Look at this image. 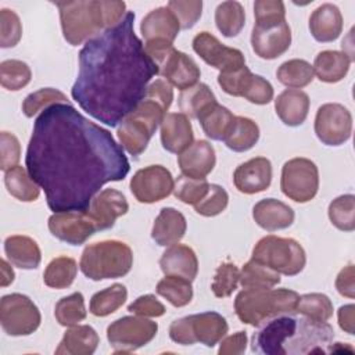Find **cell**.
Returning a JSON list of instances; mask_svg holds the SVG:
<instances>
[{
	"instance_id": "cell-1",
	"label": "cell",
	"mask_w": 355,
	"mask_h": 355,
	"mask_svg": "<svg viewBox=\"0 0 355 355\" xmlns=\"http://www.w3.org/2000/svg\"><path fill=\"white\" fill-rule=\"evenodd\" d=\"M25 164L54 212L86 211L105 183L123 180L130 169L107 129L62 103L35 119Z\"/></svg>"
},
{
	"instance_id": "cell-2",
	"label": "cell",
	"mask_w": 355,
	"mask_h": 355,
	"mask_svg": "<svg viewBox=\"0 0 355 355\" xmlns=\"http://www.w3.org/2000/svg\"><path fill=\"white\" fill-rule=\"evenodd\" d=\"M128 11L115 26L103 31L82 47L72 98L94 119L114 128L144 98L158 68L133 29Z\"/></svg>"
},
{
	"instance_id": "cell-3",
	"label": "cell",
	"mask_w": 355,
	"mask_h": 355,
	"mask_svg": "<svg viewBox=\"0 0 355 355\" xmlns=\"http://www.w3.org/2000/svg\"><path fill=\"white\" fill-rule=\"evenodd\" d=\"M255 25L251 32L254 53L263 60H275L291 44V29L286 21V8L280 0H257L254 3Z\"/></svg>"
},
{
	"instance_id": "cell-4",
	"label": "cell",
	"mask_w": 355,
	"mask_h": 355,
	"mask_svg": "<svg viewBox=\"0 0 355 355\" xmlns=\"http://www.w3.org/2000/svg\"><path fill=\"white\" fill-rule=\"evenodd\" d=\"M298 298L288 288H244L234 298V311L241 323L258 327L275 316L295 312Z\"/></svg>"
},
{
	"instance_id": "cell-5",
	"label": "cell",
	"mask_w": 355,
	"mask_h": 355,
	"mask_svg": "<svg viewBox=\"0 0 355 355\" xmlns=\"http://www.w3.org/2000/svg\"><path fill=\"white\" fill-rule=\"evenodd\" d=\"M64 39L71 46L89 42L110 28L105 0L55 1Z\"/></svg>"
},
{
	"instance_id": "cell-6",
	"label": "cell",
	"mask_w": 355,
	"mask_h": 355,
	"mask_svg": "<svg viewBox=\"0 0 355 355\" xmlns=\"http://www.w3.org/2000/svg\"><path fill=\"white\" fill-rule=\"evenodd\" d=\"M133 252L130 247L119 240H103L89 244L80 257L82 273L94 282L118 279L130 272Z\"/></svg>"
},
{
	"instance_id": "cell-7",
	"label": "cell",
	"mask_w": 355,
	"mask_h": 355,
	"mask_svg": "<svg viewBox=\"0 0 355 355\" xmlns=\"http://www.w3.org/2000/svg\"><path fill=\"white\" fill-rule=\"evenodd\" d=\"M165 110L150 98H143L139 105L121 122L116 136L121 146L133 157H139L161 125Z\"/></svg>"
},
{
	"instance_id": "cell-8",
	"label": "cell",
	"mask_w": 355,
	"mask_h": 355,
	"mask_svg": "<svg viewBox=\"0 0 355 355\" xmlns=\"http://www.w3.org/2000/svg\"><path fill=\"white\" fill-rule=\"evenodd\" d=\"M144 49L150 58L158 68V73L165 80L178 87L186 90L197 83L201 71L196 61L187 54L176 50L172 43L165 40H151L144 43Z\"/></svg>"
},
{
	"instance_id": "cell-9",
	"label": "cell",
	"mask_w": 355,
	"mask_h": 355,
	"mask_svg": "<svg viewBox=\"0 0 355 355\" xmlns=\"http://www.w3.org/2000/svg\"><path fill=\"white\" fill-rule=\"evenodd\" d=\"M252 259L286 276L298 275L306 263L305 251L297 240L273 234L262 237L255 244Z\"/></svg>"
},
{
	"instance_id": "cell-10",
	"label": "cell",
	"mask_w": 355,
	"mask_h": 355,
	"mask_svg": "<svg viewBox=\"0 0 355 355\" xmlns=\"http://www.w3.org/2000/svg\"><path fill=\"white\" fill-rule=\"evenodd\" d=\"M42 322L40 311L33 301L19 293L1 297L0 324L6 334L12 337L32 334Z\"/></svg>"
},
{
	"instance_id": "cell-11",
	"label": "cell",
	"mask_w": 355,
	"mask_h": 355,
	"mask_svg": "<svg viewBox=\"0 0 355 355\" xmlns=\"http://www.w3.org/2000/svg\"><path fill=\"white\" fill-rule=\"evenodd\" d=\"M280 189L295 202L311 201L319 189V171L315 162L301 157L288 159L282 168Z\"/></svg>"
},
{
	"instance_id": "cell-12",
	"label": "cell",
	"mask_w": 355,
	"mask_h": 355,
	"mask_svg": "<svg viewBox=\"0 0 355 355\" xmlns=\"http://www.w3.org/2000/svg\"><path fill=\"white\" fill-rule=\"evenodd\" d=\"M157 331V322L137 315L123 316L107 327V338L115 352H132L148 344Z\"/></svg>"
},
{
	"instance_id": "cell-13",
	"label": "cell",
	"mask_w": 355,
	"mask_h": 355,
	"mask_svg": "<svg viewBox=\"0 0 355 355\" xmlns=\"http://www.w3.org/2000/svg\"><path fill=\"white\" fill-rule=\"evenodd\" d=\"M313 128L323 144L341 146L351 137L352 115L343 104L327 103L319 107Z\"/></svg>"
},
{
	"instance_id": "cell-14",
	"label": "cell",
	"mask_w": 355,
	"mask_h": 355,
	"mask_svg": "<svg viewBox=\"0 0 355 355\" xmlns=\"http://www.w3.org/2000/svg\"><path fill=\"white\" fill-rule=\"evenodd\" d=\"M298 318L290 313L275 316L262 324L254 333L251 340V349L257 354L265 355H286V344L297 329Z\"/></svg>"
},
{
	"instance_id": "cell-15",
	"label": "cell",
	"mask_w": 355,
	"mask_h": 355,
	"mask_svg": "<svg viewBox=\"0 0 355 355\" xmlns=\"http://www.w3.org/2000/svg\"><path fill=\"white\" fill-rule=\"evenodd\" d=\"M172 173L162 165L139 169L130 179V191L139 202L153 204L166 198L173 191Z\"/></svg>"
},
{
	"instance_id": "cell-16",
	"label": "cell",
	"mask_w": 355,
	"mask_h": 355,
	"mask_svg": "<svg viewBox=\"0 0 355 355\" xmlns=\"http://www.w3.org/2000/svg\"><path fill=\"white\" fill-rule=\"evenodd\" d=\"M334 338V330L327 322L300 318L297 329L286 344V354L326 352Z\"/></svg>"
},
{
	"instance_id": "cell-17",
	"label": "cell",
	"mask_w": 355,
	"mask_h": 355,
	"mask_svg": "<svg viewBox=\"0 0 355 355\" xmlns=\"http://www.w3.org/2000/svg\"><path fill=\"white\" fill-rule=\"evenodd\" d=\"M193 50L204 62L220 72L233 71L245 65L244 54L239 49L225 46L212 33L205 31L194 36Z\"/></svg>"
},
{
	"instance_id": "cell-18",
	"label": "cell",
	"mask_w": 355,
	"mask_h": 355,
	"mask_svg": "<svg viewBox=\"0 0 355 355\" xmlns=\"http://www.w3.org/2000/svg\"><path fill=\"white\" fill-rule=\"evenodd\" d=\"M49 230L67 244L80 245L97 232V226L87 211H67L54 212L49 218Z\"/></svg>"
},
{
	"instance_id": "cell-19",
	"label": "cell",
	"mask_w": 355,
	"mask_h": 355,
	"mask_svg": "<svg viewBox=\"0 0 355 355\" xmlns=\"http://www.w3.org/2000/svg\"><path fill=\"white\" fill-rule=\"evenodd\" d=\"M129 204L125 196L115 189H104L97 193L86 209L97 226V230H107L114 226L115 220L125 215Z\"/></svg>"
},
{
	"instance_id": "cell-20",
	"label": "cell",
	"mask_w": 355,
	"mask_h": 355,
	"mask_svg": "<svg viewBox=\"0 0 355 355\" xmlns=\"http://www.w3.org/2000/svg\"><path fill=\"white\" fill-rule=\"evenodd\" d=\"M236 189L244 194L268 190L272 182V164L265 157H255L239 165L233 173Z\"/></svg>"
},
{
	"instance_id": "cell-21",
	"label": "cell",
	"mask_w": 355,
	"mask_h": 355,
	"mask_svg": "<svg viewBox=\"0 0 355 355\" xmlns=\"http://www.w3.org/2000/svg\"><path fill=\"white\" fill-rule=\"evenodd\" d=\"M216 164L215 150L207 140H196L178 157L182 175L202 179L212 172Z\"/></svg>"
},
{
	"instance_id": "cell-22",
	"label": "cell",
	"mask_w": 355,
	"mask_h": 355,
	"mask_svg": "<svg viewBox=\"0 0 355 355\" xmlns=\"http://www.w3.org/2000/svg\"><path fill=\"white\" fill-rule=\"evenodd\" d=\"M193 128L187 115L182 112L165 114L161 122L162 147L173 154H180L193 143Z\"/></svg>"
},
{
	"instance_id": "cell-23",
	"label": "cell",
	"mask_w": 355,
	"mask_h": 355,
	"mask_svg": "<svg viewBox=\"0 0 355 355\" xmlns=\"http://www.w3.org/2000/svg\"><path fill=\"white\" fill-rule=\"evenodd\" d=\"M159 268L165 276H179L193 282L198 273V259L189 245L172 244L162 254Z\"/></svg>"
},
{
	"instance_id": "cell-24",
	"label": "cell",
	"mask_w": 355,
	"mask_h": 355,
	"mask_svg": "<svg viewBox=\"0 0 355 355\" xmlns=\"http://www.w3.org/2000/svg\"><path fill=\"white\" fill-rule=\"evenodd\" d=\"M179 31V21L168 7H158L150 11L140 24V32L146 42L165 40L173 43Z\"/></svg>"
},
{
	"instance_id": "cell-25",
	"label": "cell",
	"mask_w": 355,
	"mask_h": 355,
	"mask_svg": "<svg viewBox=\"0 0 355 355\" xmlns=\"http://www.w3.org/2000/svg\"><path fill=\"white\" fill-rule=\"evenodd\" d=\"M294 211L276 198H263L252 208V218L257 225L268 232L286 229L294 222Z\"/></svg>"
},
{
	"instance_id": "cell-26",
	"label": "cell",
	"mask_w": 355,
	"mask_h": 355,
	"mask_svg": "<svg viewBox=\"0 0 355 355\" xmlns=\"http://www.w3.org/2000/svg\"><path fill=\"white\" fill-rule=\"evenodd\" d=\"M309 31L318 42L329 43L336 40L343 31L340 8L331 3H324L315 8L309 17Z\"/></svg>"
},
{
	"instance_id": "cell-27",
	"label": "cell",
	"mask_w": 355,
	"mask_h": 355,
	"mask_svg": "<svg viewBox=\"0 0 355 355\" xmlns=\"http://www.w3.org/2000/svg\"><path fill=\"white\" fill-rule=\"evenodd\" d=\"M187 229L186 218L182 212L172 207H165L159 211L151 229V239L161 247L179 243Z\"/></svg>"
},
{
	"instance_id": "cell-28",
	"label": "cell",
	"mask_w": 355,
	"mask_h": 355,
	"mask_svg": "<svg viewBox=\"0 0 355 355\" xmlns=\"http://www.w3.org/2000/svg\"><path fill=\"white\" fill-rule=\"evenodd\" d=\"M275 110L280 121L287 126H300L309 111V97L298 89H286L275 100Z\"/></svg>"
},
{
	"instance_id": "cell-29",
	"label": "cell",
	"mask_w": 355,
	"mask_h": 355,
	"mask_svg": "<svg viewBox=\"0 0 355 355\" xmlns=\"http://www.w3.org/2000/svg\"><path fill=\"white\" fill-rule=\"evenodd\" d=\"M100 343L97 331L89 324H75L68 329L58 347L57 355H90Z\"/></svg>"
},
{
	"instance_id": "cell-30",
	"label": "cell",
	"mask_w": 355,
	"mask_h": 355,
	"mask_svg": "<svg viewBox=\"0 0 355 355\" xmlns=\"http://www.w3.org/2000/svg\"><path fill=\"white\" fill-rule=\"evenodd\" d=\"M4 252L11 265L21 269H36L42 261L37 243L28 236H8L4 240Z\"/></svg>"
},
{
	"instance_id": "cell-31",
	"label": "cell",
	"mask_w": 355,
	"mask_h": 355,
	"mask_svg": "<svg viewBox=\"0 0 355 355\" xmlns=\"http://www.w3.org/2000/svg\"><path fill=\"white\" fill-rule=\"evenodd\" d=\"M191 331L196 343H201L205 347H214L227 333V322L218 312H202L190 315Z\"/></svg>"
},
{
	"instance_id": "cell-32",
	"label": "cell",
	"mask_w": 355,
	"mask_h": 355,
	"mask_svg": "<svg viewBox=\"0 0 355 355\" xmlns=\"http://www.w3.org/2000/svg\"><path fill=\"white\" fill-rule=\"evenodd\" d=\"M351 62L349 57L343 51L324 50L315 57L312 68L320 82L336 83L345 78Z\"/></svg>"
},
{
	"instance_id": "cell-33",
	"label": "cell",
	"mask_w": 355,
	"mask_h": 355,
	"mask_svg": "<svg viewBox=\"0 0 355 355\" xmlns=\"http://www.w3.org/2000/svg\"><path fill=\"white\" fill-rule=\"evenodd\" d=\"M259 139L258 125L247 116H234L223 141L227 148L236 153H244L252 148Z\"/></svg>"
},
{
	"instance_id": "cell-34",
	"label": "cell",
	"mask_w": 355,
	"mask_h": 355,
	"mask_svg": "<svg viewBox=\"0 0 355 355\" xmlns=\"http://www.w3.org/2000/svg\"><path fill=\"white\" fill-rule=\"evenodd\" d=\"M4 184L12 197L24 202L37 200L40 194V186L32 179L29 172L19 165H15L4 172Z\"/></svg>"
},
{
	"instance_id": "cell-35",
	"label": "cell",
	"mask_w": 355,
	"mask_h": 355,
	"mask_svg": "<svg viewBox=\"0 0 355 355\" xmlns=\"http://www.w3.org/2000/svg\"><path fill=\"white\" fill-rule=\"evenodd\" d=\"M215 103L216 97L205 83H196L194 86L182 90L179 96V108L182 114L191 118H198Z\"/></svg>"
},
{
	"instance_id": "cell-36",
	"label": "cell",
	"mask_w": 355,
	"mask_h": 355,
	"mask_svg": "<svg viewBox=\"0 0 355 355\" xmlns=\"http://www.w3.org/2000/svg\"><path fill=\"white\" fill-rule=\"evenodd\" d=\"M218 31L226 37L237 36L245 24V12L239 1H223L215 10Z\"/></svg>"
},
{
	"instance_id": "cell-37",
	"label": "cell",
	"mask_w": 355,
	"mask_h": 355,
	"mask_svg": "<svg viewBox=\"0 0 355 355\" xmlns=\"http://www.w3.org/2000/svg\"><path fill=\"white\" fill-rule=\"evenodd\" d=\"M198 122L204 133L212 140H223L227 133L234 115L226 107L215 103L208 110H205L198 118Z\"/></svg>"
},
{
	"instance_id": "cell-38",
	"label": "cell",
	"mask_w": 355,
	"mask_h": 355,
	"mask_svg": "<svg viewBox=\"0 0 355 355\" xmlns=\"http://www.w3.org/2000/svg\"><path fill=\"white\" fill-rule=\"evenodd\" d=\"M128 298V290L123 284L115 283L101 291H97L90 300V313L98 318L108 316L119 309Z\"/></svg>"
},
{
	"instance_id": "cell-39",
	"label": "cell",
	"mask_w": 355,
	"mask_h": 355,
	"mask_svg": "<svg viewBox=\"0 0 355 355\" xmlns=\"http://www.w3.org/2000/svg\"><path fill=\"white\" fill-rule=\"evenodd\" d=\"M239 283L244 288H272L280 283V273L251 258L240 270Z\"/></svg>"
},
{
	"instance_id": "cell-40",
	"label": "cell",
	"mask_w": 355,
	"mask_h": 355,
	"mask_svg": "<svg viewBox=\"0 0 355 355\" xmlns=\"http://www.w3.org/2000/svg\"><path fill=\"white\" fill-rule=\"evenodd\" d=\"M78 272L76 261L71 257H57L47 265L43 273V282L51 288H67L69 287Z\"/></svg>"
},
{
	"instance_id": "cell-41",
	"label": "cell",
	"mask_w": 355,
	"mask_h": 355,
	"mask_svg": "<svg viewBox=\"0 0 355 355\" xmlns=\"http://www.w3.org/2000/svg\"><path fill=\"white\" fill-rule=\"evenodd\" d=\"M313 76L315 73L312 65L300 58H293L283 62L276 71V78L282 85L295 89L309 85L313 80Z\"/></svg>"
},
{
	"instance_id": "cell-42",
	"label": "cell",
	"mask_w": 355,
	"mask_h": 355,
	"mask_svg": "<svg viewBox=\"0 0 355 355\" xmlns=\"http://www.w3.org/2000/svg\"><path fill=\"white\" fill-rule=\"evenodd\" d=\"M155 290L176 308L186 306L193 298L191 282L179 276H165L158 282Z\"/></svg>"
},
{
	"instance_id": "cell-43",
	"label": "cell",
	"mask_w": 355,
	"mask_h": 355,
	"mask_svg": "<svg viewBox=\"0 0 355 355\" xmlns=\"http://www.w3.org/2000/svg\"><path fill=\"white\" fill-rule=\"evenodd\" d=\"M54 316L57 322L65 327H71L82 322L86 318V306L82 293L76 291L61 298L55 304Z\"/></svg>"
},
{
	"instance_id": "cell-44",
	"label": "cell",
	"mask_w": 355,
	"mask_h": 355,
	"mask_svg": "<svg viewBox=\"0 0 355 355\" xmlns=\"http://www.w3.org/2000/svg\"><path fill=\"white\" fill-rule=\"evenodd\" d=\"M295 312L313 320L327 322L333 316V304L326 294H304L298 298Z\"/></svg>"
},
{
	"instance_id": "cell-45",
	"label": "cell",
	"mask_w": 355,
	"mask_h": 355,
	"mask_svg": "<svg viewBox=\"0 0 355 355\" xmlns=\"http://www.w3.org/2000/svg\"><path fill=\"white\" fill-rule=\"evenodd\" d=\"M330 222L343 232H352L355 229V197L352 194H343L334 198L329 205Z\"/></svg>"
},
{
	"instance_id": "cell-46",
	"label": "cell",
	"mask_w": 355,
	"mask_h": 355,
	"mask_svg": "<svg viewBox=\"0 0 355 355\" xmlns=\"http://www.w3.org/2000/svg\"><path fill=\"white\" fill-rule=\"evenodd\" d=\"M31 68L24 61L4 60L0 64V83L7 90H21L31 82Z\"/></svg>"
},
{
	"instance_id": "cell-47",
	"label": "cell",
	"mask_w": 355,
	"mask_h": 355,
	"mask_svg": "<svg viewBox=\"0 0 355 355\" xmlns=\"http://www.w3.org/2000/svg\"><path fill=\"white\" fill-rule=\"evenodd\" d=\"M69 104L67 96L53 87H43L39 89L31 94H28L22 103V112L25 114V116L32 118L33 115H36L39 111L46 110L50 105L54 104Z\"/></svg>"
},
{
	"instance_id": "cell-48",
	"label": "cell",
	"mask_w": 355,
	"mask_h": 355,
	"mask_svg": "<svg viewBox=\"0 0 355 355\" xmlns=\"http://www.w3.org/2000/svg\"><path fill=\"white\" fill-rule=\"evenodd\" d=\"M209 183L205 178L196 179L190 176L180 175L173 184V194L178 200L184 204H197L207 194Z\"/></svg>"
},
{
	"instance_id": "cell-49",
	"label": "cell",
	"mask_w": 355,
	"mask_h": 355,
	"mask_svg": "<svg viewBox=\"0 0 355 355\" xmlns=\"http://www.w3.org/2000/svg\"><path fill=\"white\" fill-rule=\"evenodd\" d=\"M239 282H240L239 268L232 262H223L218 266L215 272L211 290L214 295L218 298L230 297L233 291H236Z\"/></svg>"
},
{
	"instance_id": "cell-50",
	"label": "cell",
	"mask_w": 355,
	"mask_h": 355,
	"mask_svg": "<svg viewBox=\"0 0 355 355\" xmlns=\"http://www.w3.org/2000/svg\"><path fill=\"white\" fill-rule=\"evenodd\" d=\"M240 97H244L252 104L263 105L273 100V87L265 78L250 73L244 80Z\"/></svg>"
},
{
	"instance_id": "cell-51",
	"label": "cell",
	"mask_w": 355,
	"mask_h": 355,
	"mask_svg": "<svg viewBox=\"0 0 355 355\" xmlns=\"http://www.w3.org/2000/svg\"><path fill=\"white\" fill-rule=\"evenodd\" d=\"M229 202L227 191L219 184H209L207 194L194 204V211L202 216H216L223 212Z\"/></svg>"
},
{
	"instance_id": "cell-52",
	"label": "cell",
	"mask_w": 355,
	"mask_h": 355,
	"mask_svg": "<svg viewBox=\"0 0 355 355\" xmlns=\"http://www.w3.org/2000/svg\"><path fill=\"white\" fill-rule=\"evenodd\" d=\"M22 36V24L15 11L10 8L0 10V46L3 49L14 47Z\"/></svg>"
},
{
	"instance_id": "cell-53",
	"label": "cell",
	"mask_w": 355,
	"mask_h": 355,
	"mask_svg": "<svg viewBox=\"0 0 355 355\" xmlns=\"http://www.w3.org/2000/svg\"><path fill=\"white\" fill-rule=\"evenodd\" d=\"M166 7L178 18L180 29L193 28L202 12L201 0H171Z\"/></svg>"
},
{
	"instance_id": "cell-54",
	"label": "cell",
	"mask_w": 355,
	"mask_h": 355,
	"mask_svg": "<svg viewBox=\"0 0 355 355\" xmlns=\"http://www.w3.org/2000/svg\"><path fill=\"white\" fill-rule=\"evenodd\" d=\"M21 157V146L18 139L10 133L3 130L0 133V168L1 171H8L15 166Z\"/></svg>"
},
{
	"instance_id": "cell-55",
	"label": "cell",
	"mask_w": 355,
	"mask_h": 355,
	"mask_svg": "<svg viewBox=\"0 0 355 355\" xmlns=\"http://www.w3.org/2000/svg\"><path fill=\"white\" fill-rule=\"evenodd\" d=\"M250 73H251V71L245 65H243L233 71L220 72L218 75V83L225 93L234 96V97H240L243 83Z\"/></svg>"
},
{
	"instance_id": "cell-56",
	"label": "cell",
	"mask_w": 355,
	"mask_h": 355,
	"mask_svg": "<svg viewBox=\"0 0 355 355\" xmlns=\"http://www.w3.org/2000/svg\"><path fill=\"white\" fill-rule=\"evenodd\" d=\"M128 311L137 316L158 318L165 313V306L155 298V295L146 294V295H140L139 298H136L128 306Z\"/></svg>"
},
{
	"instance_id": "cell-57",
	"label": "cell",
	"mask_w": 355,
	"mask_h": 355,
	"mask_svg": "<svg viewBox=\"0 0 355 355\" xmlns=\"http://www.w3.org/2000/svg\"><path fill=\"white\" fill-rule=\"evenodd\" d=\"M144 97L150 98V100H154L155 103H158L166 111L172 104L173 90H172V86L166 80L155 79L154 82H151L148 85Z\"/></svg>"
},
{
	"instance_id": "cell-58",
	"label": "cell",
	"mask_w": 355,
	"mask_h": 355,
	"mask_svg": "<svg viewBox=\"0 0 355 355\" xmlns=\"http://www.w3.org/2000/svg\"><path fill=\"white\" fill-rule=\"evenodd\" d=\"M169 337L173 343L180 345H193L196 344V338L191 331V319L190 315L176 319L169 326Z\"/></svg>"
},
{
	"instance_id": "cell-59",
	"label": "cell",
	"mask_w": 355,
	"mask_h": 355,
	"mask_svg": "<svg viewBox=\"0 0 355 355\" xmlns=\"http://www.w3.org/2000/svg\"><path fill=\"white\" fill-rule=\"evenodd\" d=\"M336 290L340 295L354 298L355 297V269L354 265L349 263L344 266L337 277H336Z\"/></svg>"
},
{
	"instance_id": "cell-60",
	"label": "cell",
	"mask_w": 355,
	"mask_h": 355,
	"mask_svg": "<svg viewBox=\"0 0 355 355\" xmlns=\"http://www.w3.org/2000/svg\"><path fill=\"white\" fill-rule=\"evenodd\" d=\"M247 348V334L245 331H237L232 336L220 340L218 354L219 355H240Z\"/></svg>"
},
{
	"instance_id": "cell-61",
	"label": "cell",
	"mask_w": 355,
	"mask_h": 355,
	"mask_svg": "<svg viewBox=\"0 0 355 355\" xmlns=\"http://www.w3.org/2000/svg\"><path fill=\"white\" fill-rule=\"evenodd\" d=\"M338 318V324L341 330H344L348 334L355 333V305L354 304H347L340 306L337 312Z\"/></svg>"
},
{
	"instance_id": "cell-62",
	"label": "cell",
	"mask_w": 355,
	"mask_h": 355,
	"mask_svg": "<svg viewBox=\"0 0 355 355\" xmlns=\"http://www.w3.org/2000/svg\"><path fill=\"white\" fill-rule=\"evenodd\" d=\"M0 269H1V280H0V284H1V287H7V286H10V284L14 282L15 273H14L11 265H10L6 259H1V261H0Z\"/></svg>"
}]
</instances>
